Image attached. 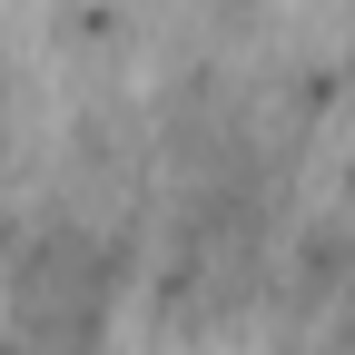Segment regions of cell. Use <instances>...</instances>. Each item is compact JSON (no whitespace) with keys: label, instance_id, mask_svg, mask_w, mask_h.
I'll use <instances>...</instances> for the list:
<instances>
[{"label":"cell","instance_id":"1","mask_svg":"<svg viewBox=\"0 0 355 355\" xmlns=\"http://www.w3.org/2000/svg\"><path fill=\"white\" fill-rule=\"evenodd\" d=\"M139 30H148V0H60V10H50V40H60L69 60H99V69H109Z\"/></svg>","mask_w":355,"mask_h":355}]
</instances>
